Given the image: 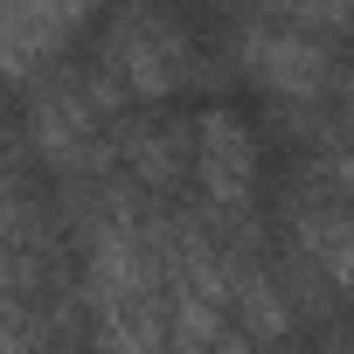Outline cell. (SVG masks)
I'll return each instance as SVG.
<instances>
[{
    "label": "cell",
    "instance_id": "obj_1",
    "mask_svg": "<svg viewBox=\"0 0 354 354\" xmlns=\"http://www.w3.org/2000/svg\"><path fill=\"white\" fill-rule=\"evenodd\" d=\"M84 250L97 354H167V223H153L132 195H111L84 223Z\"/></svg>",
    "mask_w": 354,
    "mask_h": 354
},
{
    "label": "cell",
    "instance_id": "obj_2",
    "mask_svg": "<svg viewBox=\"0 0 354 354\" xmlns=\"http://www.w3.org/2000/svg\"><path fill=\"white\" fill-rule=\"evenodd\" d=\"M125 104V91L104 77V63L91 70H56L42 77L35 91V111H28V132H35V153L63 174H97L104 167V118Z\"/></svg>",
    "mask_w": 354,
    "mask_h": 354
},
{
    "label": "cell",
    "instance_id": "obj_3",
    "mask_svg": "<svg viewBox=\"0 0 354 354\" xmlns=\"http://www.w3.org/2000/svg\"><path fill=\"white\" fill-rule=\"evenodd\" d=\"M104 77L125 91V97H167L195 70V42L181 35V21L160 15V8H132L104 28V49H97Z\"/></svg>",
    "mask_w": 354,
    "mask_h": 354
},
{
    "label": "cell",
    "instance_id": "obj_4",
    "mask_svg": "<svg viewBox=\"0 0 354 354\" xmlns=\"http://www.w3.org/2000/svg\"><path fill=\"white\" fill-rule=\"evenodd\" d=\"M236 56H243V70H250L271 97H285V104H313V97L333 84V49H326L319 35L278 21V15L236 21Z\"/></svg>",
    "mask_w": 354,
    "mask_h": 354
},
{
    "label": "cell",
    "instance_id": "obj_5",
    "mask_svg": "<svg viewBox=\"0 0 354 354\" xmlns=\"http://www.w3.org/2000/svg\"><path fill=\"white\" fill-rule=\"evenodd\" d=\"M195 181H202V195L223 216H236L250 202V188H257V139H250V125L236 111H202L195 118Z\"/></svg>",
    "mask_w": 354,
    "mask_h": 354
},
{
    "label": "cell",
    "instance_id": "obj_6",
    "mask_svg": "<svg viewBox=\"0 0 354 354\" xmlns=\"http://www.w3.org/2000/svg\"><path fill=\"white\" fill-rule=\"evenodd\" d=\"M91 28V8H28V0H15V8H0V77H42L70 35Z\"/></svg>",
    "mask_w": 354,
    "mask_h": 354
},
{
    "label": "cell",
    "instance_id": "obj_7",
    "mask_svg": "<svg viewBox=\"0 0 354 354\" xmlns=\"http://www.w3.org/2000/svg\"><path fill=\"white\" fill-rule=\"evenodd\" d=\"M292 223H299V250L354 299V195H299V209H292Z\"/></svg>",
    "mask_w": 354,
    "mask_h": 354
},
{
    "label": "cell",
    "instance_id": "obj_8",
    "mask_svg": "<svg viewBox=\"0 0 354 354\" xmlns=\"http://www.w3.org/2000/svg\"><path fill=\"white\" fill-rule=\"evenodd\" d=\"M230 313H236V333L250 340V347H285V333H292V306H285V292L264 278V264H250V257H230Z\"/></svg>",
    "mask_w": 354,
    "mask_h": 354
},
{
    "label": "cell",
    "instance_id": "obj_9",
    "mask_svg": "<svg viewBox=\"0 0 354 354\" xmlns=\"http://www.w3.org/2000/svg\"><path fill=\"white\" fill-rule=\"evenodd\" d=\"M35 236H42V216H35L15 188H0V292H8V299H21V292H28Z\"/></svg>",
    "mask_w": 354,
    "mask_h": 354
},
{
    "label": "cell",
    "instance_id": "obj_10",
    "mask_svg": "<svg viewBox=\"0 0 354 354\" xmlns=\"http://www.w3.org/2000/svg\"><path fill=\"white\" fill-rule=\"evenodd\" d=\"M216 354H257V347H250V340H243V333H236V326H230V333H223V340H216Z\"/></svg>",
    "mask_w": 354,
    "mask_h": 354
}]
</instances>
